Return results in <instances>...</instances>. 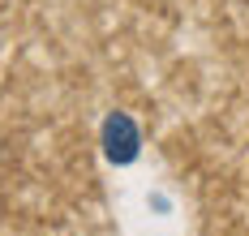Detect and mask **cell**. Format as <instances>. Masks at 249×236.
<instances>
[{
	"mask_svg": "<svg viewBox=\"0 0 249 236\" xmlns=\"http://www.w3.org/2000/svg\"><path fill=\"white\" fill-rule=\"evenodd\" d=\"M103 151L112 163H133L138 151H142V133L133 125V116L129 112H112L107 120H103Z\"/></svg>",
	"mask_w": 249,
	"mask_h": 236,
	"instance_id": "6da1fadb",
	"label": "cell"
}]
</instances>
